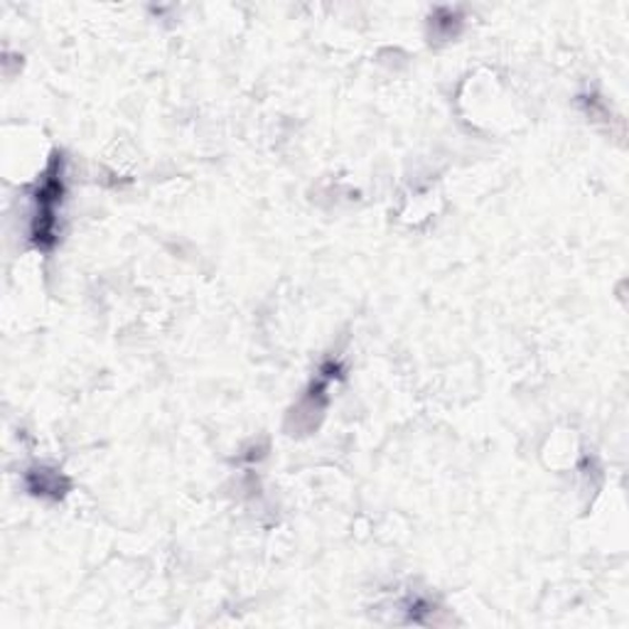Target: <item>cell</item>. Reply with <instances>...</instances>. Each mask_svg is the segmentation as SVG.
I'll use <instances>...</instances> for the list:
<instances>
[{"label":"cell","instance_id":"cell-1","mask_svg":"<svg viewBox=\"0 0 629 629\" xmlns=\"http://www.w3.org/2000/svg\"><path fill=\"white\" fill-rule=\"evenodd\" d=\"M62 199V161H54L50 165V175L42 179V185L38 189V219L35 229H32V239L38 241V246H48L52 241L54 231V207Z\"/></svg>","mask_w":629,"mask_h":629}]
</instances>
